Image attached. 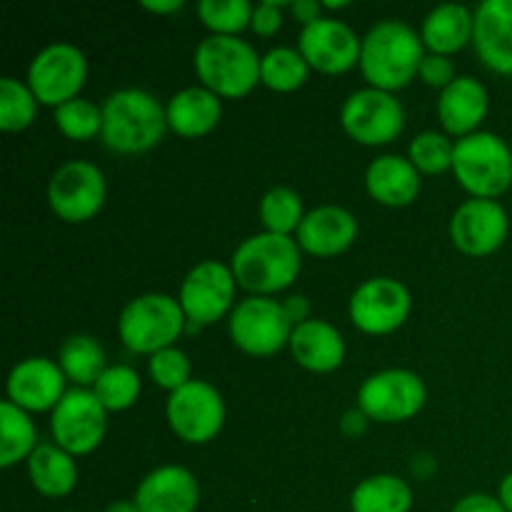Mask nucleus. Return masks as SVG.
Here are the masks:
<instances>
[{
	"label": "nucleus",
	"instance_id": "f257e3e1",
	"mask_svg": "<svg viewBox=\"0 0 512 512\" xmlns=\"http://www.w3.org/2000/svg\"><path fill=\"white\" fill-rule=\"evenodd\" d=\"M425 55L428 50L413 25L395 18L380 20L363 35L360 73L368 80V88L395 93L418 78Z\"/></svg>",
	"mask_w": 512,
	"mask_h": 512
},
{
	"label": "nucleus",
	"instance_id": "f03ea898",
	"mask_svg": "<svg viewBox=\"0 0 512 512\" xmlns=\"http://www.w3.org/2000/svg\"><path fill=\"white\" fill-rule=\"evenodd\" d=\"M165 105L143 88L115 90L103 103V143L118 155L158 148L168 133Z\"/></svg>",
	"mask_w": 512,
	"mask_h": 512
},
{
	"label": "nucleus",
	"instance_id": "7ed1b4c3",
	"mask_svg": "<svg viewBox=\"0 0 512 512\" xmlns=\"http://www.w3.org/2000/svg\"><path fill=\"white\" fill-rule=\"evenodd\" d=\"M238 288L250 295L273 298L298 280L303 270V250L290 235L258 233L245 238L230 258Z\"/></svg>",
	"mask_w": 512,
	"mask_h": 512
},
{
	"label": "nucleus",
	"instance_id": "20e7f679",
	"mask_svg": "<svg viewBox=\"0 0 512 512\" xmlns=\"http://www.w3.org/2000/svg\"><path fill=\"white\" fill-rule=\"evenodd\" d=\"M260 60L248 40L208 35L195 48L193 68L200 85L220 100H240L260 85Z\"/></svg>",
	"mask_w": 512,
	"mask_h": 512
},
{
	"label": "nucleus",
	"instance_id": "39448f33",
	"mask_svg": "<svg viewBox=\"0 0 512 512\" xmlns=\"http://www.w3.org/2000/svg\"><path fill=\"white\" fill-rule=\"evenodd\" d=\"M188 333L180 300L165 293H145L130 300L118 318V335L135 355H155L173 348Z\"/></svg>",
	"mask_w": 512,
	"mask_h": 512
},
{
	"label": "nucleus",
	"instance_id": "423d86ee",
	"mask_svg": "<svg viewBox=\"0 0 512 512\" xmlns=\"http://www.w3.org/2000/svg\"><path fill=\"white\" fill-rule=\"evenodd\" d=\"M453 175L470 198L498 200L512 185V148L490 130L455 140Z\"/></svg>",
	"mask_w": 512,
	"mask_h": 512
},
{
	"label": "nucleus",
	"instance_id": "0eeeda50",
	"mask_svg": "<svg viewBox=\"0 0 512 512\" xmlns=\"http://www.w3.org/2000/svg\"><path fill=\"white\" fill-rule=\"evenodd\" d=\"M428 403L425 380L415 370L385 368L365 378L358 390V408L370 423L398 425L408 423Z\"/></svg>",
	"mask_w": 512,
	"mask_h": 512
},
{
	"label": "nucleus",
	"instance_id": "6e6552de",
	"mask_svg": "<svg viewBox=\"0 0 512 512\" xmlns=\"http://www.w3.org/2000/svg\"><path fill=\"white\" fill-rule=\"evenodd\" d=\"M228 333L240 353L250 358H273L290 345L293 325L280 300L248 295L230 313Z\"/></svg>",
	"mask_w": 512,
	"mask_h": 512
},
{
	"label": "nucleus",
	"instance_id": "1a4fd4ad",
	"mask_svg": "<svg viewBox=\"0 0 512 512\" xmlns=\"http://www.w3.org/2000/svg\"><path fill=\"white\" fill-rule=\"evenodd\" d=\"M28 88L45 108H60L80 98L88 83V58L73 43H50L30 60Z\"/></svg>",
	"mask_w": 512,
	"mask_h": 512
},
{
	"label": "nucleus",
	"instance_id": "9d476101",
	"mask_svg": "<svg viewBox=\"0 0 512 512\" xmlns=\"http://www.w3.org/2000/svg\"><path fill=\"white\" fill-rule=\"evenodd\" d=\"M165 418L175 438L188 445H208L223 433L228 410L215 385L208 380H190L188 385L168 395Z\"/></svg>",
	"mask_w": 512,
	"mask_h": 512
},
{
	"label": "nucleus",
	"instance_id": "9b49d317",
	"mask_svg": "<svg viewBox=\"0 0 512 512\" xmlns=\"http://www.w3.org/2000/svg\"><path fill=\"white\" fill-rule=\"evenodd\" d=\"M108 198L105 173L90 160H68L48 183V205L68 225H83L103 210Z\"/></svg>",
	"mask_w": 512,
	"mask_h": 512
},
{
	"label": "nucleus",
	"instance_id": "f8f14e48",
	"mask_svg": "<svg viewBox=\"0 0 512 512\" xmlns=\"http://www.w3.org/2000/svg\"><path fill=\"white\" fill-rule=\"evenodd\" d=\"M340 125L358 145L380 148L398 140L405 130L403 103L395 93L378 88H360L345 98L340 108Z\"/></svg>",
	"mask_w": 512,
	"mask_h": 512
},
{
	"label": "nucleus",
	"instance_id": "ddd939ff",
	"mask_svg": "<svg viewBox=\"0 0 512 512\" xmlns=\"http://www.w3.org/2000/svg\"><path fill=\"white\" fill-rule=\"evenodd\" d=\"M235 293H238V280L230 265L220 260H203L188 270L180 283L178 300L188 323L205 328L230 318L235 310Z\"/></svg>",
	"mask_w": 512,
	"mask_h": 512
},
{
	"label": "nucleus",
	"instance_id": "4468645a",
	"mask_svg": "<svg viewBox=\"0 0 512 512\" xmlns=\"http://www.w3.org/2000/svg\"><path fill=\"white\" fill-rule=\"evenodd\" d=\"M413 313V295L400 280L378 275L368 278L355 288L350 295L348 315L350 323L365 335H393L395 330L403 328Z\"/></svg>",
	"mask_w": 512,
	"mask_h": 512
},
{
	"label": "nucleus",
	"instance_id": "2eb2a0df",
	"mask_svg": "<svg viewBox=\"0 0 512 512\" xmlns=\"http://www.w3.org/2000/svg\"><path fill=\"white\" fill-rule=\"evenodd\" d=\"M105 433H108V410L88 388H70L58 408L50 413L53 443L73 458L95 453L103 445Z\"/></svg>",
	"mask_w": 512,
	"mask_h": 512
},
{
	"label": "nucleus",
	"instance_id": "dca6fc26",
	"mask_svg": "<svg viewBox=\"0 0 512 512\" xmlns=\"http://www.w3.org/2000/svg\"><path fill=\"white\" fill-rule=\"evenodd\" d=\"M510 233V218L498 200L470 198L450 218V240L468 258L498 253Z\"/></svg>",
	"mask_w": 512,
	"mask_h": 512
},
{
	"label": "nucleus",
	"instance_id": "f3484780",
	"mask_svg": "<svg viewBox=\"0 0 512 512\" xmlns=\"http://www.w3.org/2000/svg\"><path fill=\"white\" fill-rule=\"evenodd\" d=\"M298 50L308 60L310 70L323 75H343L360 65L363 38L348 23L323 15L313 25L300 30Z\"/></svg>",
	"mask_w": 512,
	"mask_h": 512
},
{
	"label": "nucleus",
	"instance_id": "a211bd4d",
	"mask_svg": "<svg viewBox=\"0 0 512 512\" xmlns=\"http://www.w3.org/2000/svg\"><path fill=\"white\" fill-rule=\"evenodd\" d=\"M5 393L25 413H53L68 393V378L58 360L25 358L8 373Z\"/></svg>",
	"mask_w": 512,
	"mask_h": 512
},
{
	"label": "nucleus",
	"instance_id": "6ab92c4d",
	"mask_svg": "<svg viewBox=\"0 0 512 512\" xmlns=\"http://www.w3.org/2000/svg\"><path fill=\"white\" fill-rule=\"evenodd\" d=\"M358 233L360 225L348 208L320 205V208L308 210L295 233V240L300 250L313 258H338L345 250L353 248Z\"/></svg>",
	"mask_w": 512,
	"mask_h": 512
},
{
	"label": "nucleus",
	"instance_id": "aec40b11",
	"mask_svg": "<svg viewBox=\"0 0 512 512\" xmlns=\"http://www.w3.org/2000/svg\"><path fill=\"white\" fill-rule=\"evenodd\" d=\"M133 500L140 512H195L200 483L183 465H160L140 480Z\"/></svg>",
	"mask_w": 512,
	"mask_h": 512
},
{
	"label": "nucleus",
	"instance_id": "412c9836",
	"mask_svg": "<svg viewBox=\"0 0 512 512\" xmlns=\"http://www.w3.org/2000/svg\"><path fill=\"white\" fill-rule=\"evenodd\" d=\"M488 110V88L473 75H458L440 93L438 100V118L443 125V133L455 140L478 133L483 120L488 118Z\"/></svg>",
	"mask_w": 512,
	"mask_h": 512
},
{
	"label": "nucleus",
	"instance_id": "4be33fe9",
	"mask_svg": "<svg viewBox=\"0 0 512 512\" xmlns=\"http://www.w3.org/2000/svg\"><path fill=\"white\" fill-rule=\"evenodd\" d=\"M473 13L478 58L493 73L512 78V0H485Z\"/></svg>",
	"mask_w": 512,
	"mask_h": 512
},
{
	"label": "nucleus",
	"instance_id": "5701e85b",
	"mask_svg": "<svg viewBox=\"0 0 512 512\" xmlns=\"http://www.w3.org/2000/svg\"><path fill=\"white\" fill-rule=\"evenodd\" d=\"M423 175L418 173L408 155H380L365 170V190L375 203L385 208H408L418 200L423 188Z\"/></svg>",
	"mask_w": 512,
	"mask_h": 512
},
{
	"label": "nucleus",
	"instance_id": "b1692460",
	"mask_svg": "<svg viewBox=\"0 0 512 512\" xmlns=\"http://www.w3.org/2000/svg\"><path fill=\"white\" fill-rule=\"evenodd\" d=\"M288 348L295 363L308 373L328 375L345 363V340L328 320L313 318L293 328Z\"/></svg>",
	"mask_w": 512,
	"mask_h": 512
},
{
	"label": "nucleus",
	"instance_id": "393cba45",
	"mask_svg": "<svg viewBox=\"0 0 512 512\" xmlns=\"http://www.w3.org/2000/svg\"><path fill=\"white\" fill-rule=\"evenodd\" d=\"M165 115H168V128L180 138H205L223 120V100L203 85H190L178 90L165 103Z\"/></svg>",
	"mask_w": 512,
	"mask_h": 512
},
{
	"label": "nucleus",
	"instance_id": "a878e982",
	"mask_svg": "<svg viewBox=\"0 0 512 512\" xmlns=\"http://www.w3.org/2000/svg\"><path fill=\"white\" fill-rule=\"evenodd\" d=\"M475 13L465 5L445 3L430 10L420 28V38L428 53L453 58L463 48L473 43Z\"/></svg>",
	"mask_w": 512,
	"mask_h": 512
},
{
	"label": "nucleus",
	"instance_id": "bb28decb",
	"mask_svg": "<svg viewBox=\"0 0 512 512\" xmlns=\"http://www.w3.org/2000/svg\"><path fill=\"white\" fill-rule=\"evenodd\" d=\"M78 458L55 443H40L28 460V480L45 498H68L78 485Z\"/></svg>",
	"mask_w": 512,
	"mask_h": 512
},
{
	"label": "nucleus",
	"instance_id": "cd10ccee",
	"mask_svg": "<svg viewBox=\"0 0 512 512\" xmlns=\"http://www.w3.org/2000/svg\"><path fill=\"white\" fill-rule=\"evenodd\" d=\"M413 490L393 473L370 475L355 485L350 495V512H410Z\"/></svg>",
	"mask_w": 512,
	"mask_h": 512
},
{
	"label": "nucleus",
	"instance_id": "c85d7f7f",
	"mask_svg": "<svg viewBox=\"0 0 512 512\" xmlns=\"http://www.w3.org/2000/svg\"><path fill=\"white\" fill-rule=\"evenodd\" d=\"M38 445V430L30 413L10 400H3L0 405V468L10 470L20 463H28Z\"/></svg>",
	"mask_w": 512,
	"mask_h": 512
},
{
	"label": "nucleus",
	"instance_id": "c756f323",
	"mask_svg": "<svg viewBox=\"0 0 512 512\" xmlns=\"http://www.w3.org/2000/svg\"><path fill=\"white\" fill-rule=\"evenodd\" d=\"M58 365L68 383L75 388H93L100 375L108 370L105 350L93 335H70L58 350Z\"/></svg>",
	"mask_w": 512,
	"mask_h": 512
},
{
	"label": "nucleus",
	"instance_id": "7c9ffc66",
	"mask_svg": "<svg viewBox=\"0 0 512 512\" xmlns=\"http://www.w3.org/2000/svg\"><path fill=\"white\" fill-rule=\"evenodd\" d=\"M310 65L298 48L278 45L263 53L260 60V83L273 93H295L308 83Z\"/></svg>",
	"mask_w": 512,
	"mask_h": 512
},
{
	"label": "nucleus",
	"instance_id": "2f4dec72",
	"mask_svg": "<svg viewBox=\"0 0 512 512\" xmlns=\"http://www.w3.org/2000/svg\"><path fill=\"white\" fill-rule=\"evenodd\" d=\"M258 213L265 233L290 235V238H295L300 223H303V218L308 215L305 213L300 193H295L293 188H285V185L270 188L268 193L260 198Z\"/></svg>",
	"mask_w": 512,
	"mask_h": 512
},
{
	"label": "nucleus",
	"instance_id": "473e14b6",
	"mask_svg": "<svg viewBox=\"0 0 512 512\" xmlns=\"http://www.w3.org/2000/svg\"><path fill=\"white\" fill-rule=\"evenodd\" d=\"M90 390L108 413H123V410H130L138 403L140 393H143V383H140L138 370L120 363L108 365V370L100 375L98 383Z\"/></svg>",
	"mask_w": 512,
	"mask_h": 512
},
{
	"label": "nucleus",
	"instance_id": "72a5a7b5",
	"mask_svg": "<svg viewBox=\"0 0 512 512\" xmlns=\"http://www.w3.org/2000/svg\"><path fill=\"white\" fill-rule=\"evenodd\" d=\"M38 98L28 83H20L18 78H0V128L5 133H23L35 123L38 115Z\"/></svg>",
	"mask_w": 512,
	"mask_h": 512
},
{
	"label": "nucleus",
	"instance_id": "f704fd0d",
	"mask_svg": "<svg viewBox=\"0 0 512 512\" xmlns=\"http://www.w3.org/2000/svg\"><path fill=\"white\" fill-rule=\"evenodd\" d=\"M255 5L248 0H200L198 18L210 35L240 38L253 23Z\"/></svg>",
	"mask_w": 512,
	"mask_h": 512
},
{
	"label": "nucleus",
	"instance_id": "c9c22d12",
	"mask_svg": "<svg viewBox=\"0 0 512 512\" xmlns=\"http://www.w3.org/2000/svg\"><path fill=\"white\" fill-rule=\"evenodd\" d=\"M55 128L75 143H88L103 133V108L88 98H75L55 108Z\"/></svg>",
	"mask_w": 512,
	"mask_h": 512
},
{
	"label": "nucleus",
	"instance_id": "e433bc0d",
	"mask_svg": "<svg viewBox=\"0 0 512 512\" xmlns=\"http://www.w3.org/2000/svg\"><path fill=\"white\" fill-rule=\"evenodd\" d=\"M455 140L440 130H425L415 135L408 148L410 163L418 168L420 175H443L453 170Z\"/></svg>",
	"mask_w": 512,
	"mask_h": 512
},
{
	"label": "nucleus",
	"instance_id": "4c0bfd02",
	"mask_svg": "<svg viewBox=\"0 0 512 512\" xmlns=\"http://www.w3.org/2000/svg\"><path fill=\"white\" fill-rule=\"evenodd\" d=\"M148 375L158 388L168 390L170 395L193 380V365H190L188 353L180 350L178 345H173V348H165L160 353L150 355Z\"/></svg>",
	"mask_w": 512,
	"mask_h": 512
},
{
	"label": "nucleus",
	"instance_id": "58836bf2",
	"mask_svg": "<svg viewBox=\"0 0 512 512\" xmlns=\"http://www.w3.org/2000/svg\"><path fill=\"white\" fill-rule=\"evenodd\" d=\"M418 78L423 80L428 88H435L443 93L455 78H458V70H455L453 58H445V55H435L428 53L423 58V65H420V73Z\"/></svg>",
	"mask_w": 512,
	"mask_h": 512
},
{
	"label": "nucleus",
	"instance_id": "ea45409f",
	"mask_svg": "<svg viewBox=\"0 0 512 512\" xmlns=\"http://www.w3.org/2000/svg\"><path fill=\"white\" fill-rule=\"evenodd\" d=\"M283 8H288V5L278 3V0H263V3H258L253 10L250 30L255 35H260V38H273V35H278L280 28H283Z\"/></svg>",
	"mask_w": 512,
	"mask_h": 512
},
{
	"label": "nucleus",
	"instance_id": "a19ab883",
	"mask_svg": "<svg viewBox=\"0 0 512 512\" xmlns=\"http://www.w3.org/2000/svg\"><path fill=\"white\" fill-rule=\"evenodd\" d=\"M450 512H508L498 498L485 493H470L460 498Z\"/></svg>",
	"mask_w": 512,
	"mask_h": 512
},
{
	"label": "nucleus",
	"instance_id": "79ce46f5",
	"mask_svg": "<svg viewBox=\"0 0 512 512\" xmlns=\"http://www.w3.org/2000/svg\"><path fill=\"white\" fill-rule=\"evenodd\" d=\"M283 310L288 315L290 325L298 328V325L313 320V308H310V300L305 295H290V298L283 300Z\"/></svg>",
	"mask_w": 512,
	"mask_h": 512
},
{
	"label": "nucleus",
	"instance_id": "37998d69",
	"mask_svg": "<svg viewBox=\"0 0 512 512\" xmlns=\"http://www.w3.org/2000/svg\"><path fill=\"white\" fill-rule=\"evenodd\" d=\"M368 425H370V418L358 408V405H355V408L345 410L343 418H340V433L348 435V438H360V435L368 430Z\"/></svg>",
	"mask_w": 512,
	"mask_h": 512
},
{
	"label": "nucleus",
	"instance_id": "c03bdc74",
	"mask_svg": "<svg viewBox=\"0 0 512 512\" xmlns=\"http://www.w3.org/2000/svg\"><path fill=\"white\" fill-rule=\"evenodd\" d=\"M288 10L303 28L323 18V3H318V0H295V3L288 5Z\"/></svg>",
	"mask_w": 512,
	"mask_h": 512
},
{
	"label": "nucleus",
	"instance_id": "a18cd8bd",
	"mask_svg": "<svg viewBox=\"0 0 512 512\" xmlns=\"http://www.w3.org/2000/svg\"><path fill=\"white\" fill-rule=\"evenodd\" d=\"M410 470H413L415 478L428 480L430 475H433L435 470H438V463H435V460H433V455L418 453V455H413V463H410Z\"/></svg>",
	"mask_w": 512,
	"mask_h": 512
},
{
	"label": "nucleus",
	"instance_id": "49530a36",
	"mask_svg": "<svg viewBox=\"0 0 512 512\" xmlns=\"http://www.w3.org/2000/svg\"><path fill=\"white\" fill-rule=\"evenodd\" d=\"M183 0H143V8L155 15H173L183 10Z\"/></svg>",
	"mask_w": 512,
	"mask_h": 512
},
{
	"label": "nucleus",
	"instance_id": "de8ad7c7",
	"mask_svg": "<svg viewBox=\"0 0 512 512\" xmlns=\"http://www.w3.org/2000/svg\"><path fill=\"white\" fill-rule=\"evenodd\" d=\"M498 500H500V503H503L505 510L512 512V473H508L503 480H500Z\"/></svg>",
	"mask_w": 512,
	"mask_h": 512
},
{
	"label": "nucleus",
	"instance_id": "09e8293b",
	"mask_svg": "<svg viewBox=\"0 0 512 512\" xmlns=\"http://www.w3.org/2000/svg\"><path fill=\"white\" fill-rule=\"evenodd\" d=\"M105 512H140V508L135 505V500H115L105 508Z\"/></svg>",
	"mask_w": 512,
	"mask_h": 512
},
{
	"label": "nucleus",
	"instance_id": "8fccbe9b",
	"mask_svg": "<svg viewBox=\"0 0 512 512\" xmlns=\"http://www.w3.org/2000/svg\"><path fill=\"white\" fill-rule=\"evenodd\" d=\"M60 512H73V510H60Z\"/></svg>",
	"mask_w": 512,
	"mask_h": 512
}]
</instances>
